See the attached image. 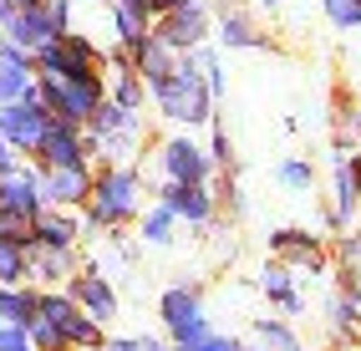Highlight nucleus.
Returning <instances> with one entry per match:
<instances>
[{
	"label": "nucleus",
	"instance_id": "nucleus-26",
	"mask_svg": "<svg viewBox=\"0 0 361 351\" xmlns=\"http://www.w3.org/2000/svg\"><path fill=\"white\" fill-rule=\"evenodd\" d=\"M356 326H361V295L346 285L341 295L331 300V331H336V336H351Z\"/></svg>",
	"mask_w": 361,
	"mask_h": 351
},
{
	"label": "nucleus",
	"instance_id": "nucleus-3",
	"mask_svg": "<svg viewBox=\"0 0 361 351\" xmlns=\"http://www.w3.org/2000/svg\"><path fill=\"white\" fill-rule=\"evenodd\" d=\"M107 97V82L102 77H61V72H36V102L61 117V123H87L97 102Z\"/></svg>",
	"mask_w": 361,
	"mask_h": 351
},
{
	"label": "nucleus",
	"instance_id": "nucleus-11",
	"mask_svg": "<svg viewBox=\"0 0 361 351\" xmlns=\"http://www.w3.org/2000/svg\"><path fill=\"white\" fill-rule=\"evenodd\" d=\"M87 133L77 123H61V117H51L46 123V137H41V148H36V163L41 168H71V163H87Z\"/></svg>",
	"mask_w": 361,
	"mask_h": 351
},
{
	"label": "nucleus",
	"instance_id": "nucleus-4",
	"mask_svg": "<svg viewBox=\"0 0 361 351\" xmlns=\"http://www.w3.org/2000/svg\"><path fill=\"white\" fill-rule=\"evenodd\" d=\"M82 133H87V153H102L107 163H117V158H128V153L137 148V137H142V117L102 97L97 112H92L87 123H82Z\"/></svg>",
	"mask_w": 361,
	"mask_h": 351
},
{
	"label": "nucleus",
	"instance_id": "nucleus-33",
	"mask_svg": "<svg viewBox=\"0 0 361 351\" xmlns=\"http://www.w3.org/2000/svg\"><path fill=\"white\" fill-rule=\"evenodd\" d=\"M326 6V20L336 31H356L361 26V0H321Z\"/></svg>",
	"mask_w": 361,
	"mask_h": 351
},
{
	"label": "nucleus",
	"instance_id": "nucleus-28",
	"mask_svg": "<svg viewBox=\"0 0 361 351\" xmlns=\"http://www.w3.org/2000/svg\"><path fill=\"white\" fill-rule=\"evenodd\" d=\"M255 341H259V346H270V351H300V336H295L285 321H270V316H259V321H255Z\"/></svg>",
	"mask_w": 361,
	"mask_h": 351
},
{
	"label": "nucleus",
	"instance_id": "nucleus-20",
	"mask_svg": "<svg viewBox=\"0 0 361 351\" xmlns=\"http://www.w3.org/2000/svg\"><path fill=\"white\" fill-rule=\"evenodd\" d=\"M361 204V153H336V204H331V224L341 229Z\"/></svg>",
	"mask_w": 361,
	"mask_h": 351
},
{
	"label": "nucleus",
	"instance_id": "nucleus-39",
	"mask_svg": "<svg viewBox=\"0 0 361 351\" xmlns=\"http://www.w3.org/2000/svg\"><path fill=\"white\" fill-rule=\"evenodd\" d=\"M16 163H20V158H16V148L6 143V137H0V173H6V168H16Z\"/></svg>",
	"mask_w": 361,
	"mask_h": 351
},
{
	"label": "nucleus",
	"instance_id": "nucleus-30",
	"mask_svg": "<svg viewBox=\"0 0 361 351\" xmlns=\"http://www.w3.org/2000/svg\"><path fill=\"white\" fill-rule=\"evenodd\" d=\"M0 234L16 240V245H36V219L20 214V209H6V204H0Z\"/></svg>",
	"mask_w": 361,
	"mask_h": 351
},
{
	"label": "nucleus",
	"instance_id": "nucleus-9",
	"mask_svg": "<svg viewBox=\"0 0 361 351\" xmlns=\"http://www.w3.org/2000/svg\"><path fill=\"white\" fill-rule=\"evenodd\" d=\"M214 31V20L204 11V0H188V6H173V11H163L153 20V36L163 46H173V51H194V46H204V36Z\"/></svg>",
	"mask_w": 361,
	"mask_h": 351
},
{
	"label": "nucleus",
	"instance_id": "nucleus-34",
	"mask_svg": "<svg viewBox=\"0 0 361 351\" xmlns=\"http://www.w3.org/2000/svg\"><path fill=\"white\" fill-rule=\"evenodd\" d=\"M0 351H36L31 336H26V326H6L0 321Z\"/></svg>",
	"mask_w": 361,
	"mask_h": 351
},
{
	"label": "nucleus",
	"instance_id": "nucleus-6",
	"mask_svg": "<svg viewBox=\"0 0 361 351\" xmlns=\"http://www.w3.org/2000/svg\"><path fill=\"white\" fill-rule=\"evenodd\" d=\"M158 316L168 326V336H173L178 351L188 346H199L209 336V316H204V295L194 285H173V290H163L158 295Z\"/></svg>",
	"mask_w": 361,
	"mask_h": 351
},
{
	"label": "nucleus",
	"instance_id": "nucleus-43",
	"mask_svg": "<svg viewBox=\"0 0 361 351\" xmlns=\"http://www.w3.org/2000/svg\"><path fill=\"white\" fill-rule=\"evenodd\" d=\"M6 20H11V0H0V26H6Z\"/></svg>",
	"mask_w": 361,
	"mask_h": 351
},
{
	"label": "nucleus",
	"instance_id": "nucleus-8",
	"mask_svg": "<svg viewBox=\"0 0 361 351\" xmlns=\"http://www.w3.org/2000/svg\"><path fill=\"white\" fill-rule=\"evenodd\" d=\"M46 123H51V112L36 102V87H31V97H20V102H0V137H6L16 153H36L41 137H46Z\"/></svg>",
	"mask_w": 361,
	"mask_h": 351
},
{
	"label": "nucleus",
	"instance_id": "nucleus-29",
	"mask_svg": "<svg viewBox=\"0 0 361 351\" xmlns=\"http://www.w3.org/2000/svg\"><path fill=\"white\" fill-rule=\"evenodd\" d=\"M214 31H219V41H224V46H264V36L255 31V20L234 16V11H224V20H219Z\"/></svg>",
	"mask_w": 361,
	"mask_h": 351
},
{
	"label": "nucleus",
	"instance_id": "nucleus-10",
	"mask_svg": "<svg viewBox=\"0 0 361 351\" xmlns=\"http://www.w3.org/2000/svg\"><path fill=\"white\" fill-rule=\"evenodd\" d=\"M158 163H163V183H209V173H214L209 148L188 143V137H168L158 148Z\"/></svg>",
	"mask_w": 361,
	"mask_h": 351
},
{
	"label": "nucleus",
	"instance_id": "nucleus-42",
	"mask_svg": "<svg viewBox=\"0 0 361 351\" xmlns=\"http://www.w3.org/2000/svg\"><path fill=\"white\" fill-rule=\"evenodd\" d=\"M31 6H41V0H11V11H31Z\"/></svg>",
	"mask_w": 361,
	"mask_h": 351
},
{
	"label": "nucleus",
	"instance_id": "nucleus-12",
	"mask_svg": "<svg viewBox=\"0 0 361 351\" xmlns=\"http://www.w3.org/2000/svg\"><path fill=\"white\" fill-rule=\"evenodd\" d=\"M92 194V168L71 163V168H41V199L46 209H82Z\"/></svg>",
	"mask_w": 361,
	"mask_h": 351
},
{
	"label": "nucleus",
	"instance_id": "nucleus-19",
	"mask_svg": "<svg viewBox=\"0 0 361 351\" xmlns=\"http://www.w3.org/2000/svg\"><path fill=\"white\" fill-rule=\"evenodd\" d=\"M123 51H128V66H133V72L148 82V87L163 82L168 72H173V61H178V51H173V46H163L153 31L142 36V41H133V46H123Z\"/></svg>",
	"mask_w": 361,
	"mask_h": 351
},
{
	"label": "nucleus",
	"instance_id": "nucleus-35",
	"mask_svg": "<svg viewBox=\"0 0 361 351\" xmlns=\"http://www.w3.org/2000/svg\"><path fill=\"white\" fill-rule=\"evenodd\" d=\"M209 158H214V163H224V168H229V158H234V153H229V133H224V128H214V143H209Z\"/></svg>",
	"mask_w": 361,
	"mask_h": 351
},
{
	"label": "nucleus",
	"instance_id": "nucleus-45",
	"mask_svg": "<svg viewBox=\"0 0 361 351\" xmlns=\"http://www.w3.org/2000/svg\"><path fill=\"white\" fill-rule=\"evenodd\" d=\"M0 41H6V36H0Z\"/></svg>",
	"mask_w": 361,
	"mask_h": 351
},
{
	"label": "nucleus",
	"instance_id": "nucleus-2",
	"mask_svg": "<svg viewBox=\"0 0 361 351\" xmlns=\"http://www.w3.org/2000/svg\"><path fill=\"white\" fill-rule=\"evenodd\" d=\"M148 97L158 102V112L168 123H183V128H199L214 117V92L204 87V72L194 66V56H178L173 72L148 87Z\"/></svg>",
	"mask_w": 361,
	"mask_h": 351
},
{
	"label": "nucleus",
	"instance_id": "nucleus-24",
	"mask_svg": "<svg viewBox=\"0 0 361 351\" xmlns=\"http://www.w3.org/2000/svg\"><path fill=\"white\" fill-rule=\"evenodd\" d=\"M31 280V245H16L0 234V285H26Z\"/></svg>",
	"mask_w": 361,
	"mask_h": 351
},
{
	"label": "nucleus",
	"instance_id": "nucleus-31",
	"mask_svg": "<svg viewBox=\"0 0 361 351\" xmlns=\"http://www.w3.org/2000/svg\"><path fill=\"white\" fill-rule=\"evenodd\" d=\"M275 178L285 183V189H295V194H310V183H316V168H310L305 158H285L280 168H275Z\"/></svg>",
	"mask_w": 361,
	"mask_h": 351
},
{
	"label": "nucleus",
	"instance_id": "nucleus-37",
	"mask_svg": "<svg viewBox=\"0 0 361 351\" xmlns=\"http://www.w3.org/2000/svg\"><path fill=\"white\" fill-rule=\"evenodd\" d=\"M188 351H239V341H229V336H214V331H209L199 346H188Z\"/></svg>",
	"mask_w": 361,
	"mask_h": 351
},
{
	"label": "nucleus",
	"instance_id": "nucleus-14",
	"mask_svg": "<svg viewBox=\"0 0 361 351\" xmlns=\"http://www.w3.org/2000/svg\"><path fill=\"white\" fill-rule=\"evenodd\" d=\"M0 36H6L11 46H20L26 56H36L46 41H56L61 31H56V20H51V11H46V0L41 6H31V11H11V20L0 26Z\"/></svg>",
	"mask_w": 361,
	"mask_h": 351
},
{
	"label": "nucleus",
	"instance_id": "nucleus-7",
	"mask_svg": "<svg viewBox=\"0 0 361 351\" xmlns=\"http://www.w3.org/2000/svg\"><path fill=\"white\" fill-rule=\"evenodd\" d=\"M36 72H61V77H102V51L77 31H61L56 41H46L31 56Z\"/></svg>",
	"mask_w": 361,
	"mask_h": 351
},
{
	"label": "nucleus",
	"instance_id": "nucleus-22",
	"mask_svg": "<svg viewBox=\"0 0 361 351\" xmlns=\"http://www.w3.org/2000/svg\"><path fill=\"white\" fill-rule=\"evenodd\" d=\"M77 275V250H51V245H31V280L41 285H61Z\"/></svg>",
	"mask_w": 361,
	"mask_h": 351
},
{
	"label": "nucleus",
	"instance_id": "nucleus-25",
	"mask_svg": "<svg viewBox=\"0 0 361 351\" xmlns=\"http://www.w3.org/2000/svg\"><path fill=\"white\" fill-rule=\"evenodd\" d=\"M31 316H36V290L0 285V321H6V326H26Z\"/></svg>",
	"mask_w": 361,
	"mask_h": 351
},
{
	"label": "nucleus",
	"instance_id": "nucleus-36",
	"mask_svg": "<svg viewBox=\"0 0 361 351\" xmlns=\"http://www.w3.org/2000/svg\"><path fill=\"white\" fill-rule=\"evenodd\" d=\"M46 11H51L56 31H71V0H46Z\"/></svg>",
	"mask_w": 361,
	"mask_h": 351
},
{
	"label": "nucleus",
	"instance_id": "nucleus-1",
	"mask_svg": "<svg viewBox=\"0 0 361 351\" xmlns=\"http://www.w3.org/2000/svg\"><path fill=\"white\" fill-rule=\"evenodd\" d=\"M82 209L92 229H123L142 214V178L123 163H107L102 173H92V194Z\"/></svg>",
	"mask_w": 361,
	"mask_h": 351
},
{
	"label": "nucleus",
	"instance_id": "nucleus-32",
	"mask_svg": "<svg viewBox=\"0 0 361 351\" xmlns=\"http://www.w3.org/2000/svg\"><path fill=\"white\" fill-rule=\"evenodd\" d=\"M173 224H178V219L158 204V209H148V214H142V240H148V245H168V240H173Z\"/></svg>",
	"mask_w": 361,
	"mask_h": 351
},
{
	"label": "nucleus",
	"instance_id": "nucleus-38",
	"mask_svg": "<svg viewBox=\"0 0 361 351\" xmlns=\"http://www.w3.org/2000/svg\"><path fill=\"white\" fill-rule=\"evenodd\" d=\"M97 351H137V336H102Z\"/></svg>",
	"mask_w": 361,
	"mask_h": 351
},
{
	"label": "nucleus",
	"instance_id": "nucleus-23",
	"mask_svg": "<svg viewBox=\"0 0 361 351\" xmlns=\"http://www.w3.org/2000/svg\"><path fill=\"white\" fill-rule=\"evenodd\" d=\"M259 290L270 295L285 316H300V311H305V300H300V290H295V275L285 270V265H270V270H264V275H259Z\"/></svg>",
	"mask_w": 361,
	"mask_h": 351
},
{
	"label": "nucleus",
	"instance_id": "nucleus-13",
	"mask_svg": "<svg viewBox=\"0 0 361 351\" xmlns=\"http://www.w3.org/2000/svg\"><path fill=\"white\" fill-rule=\"evenodd\" d=\"M66 295L77 300V306L97 321V326H107L117 316V290H112V280L102 270H77V275L66 280Z\"/></svg>",
	"mask_w": 361,
	"mask_h": 351
},
{
	"label": "nucleus",
	"instance_id": "nucleus-21",
	"mask_svg": "<svg viewBox=\"0 0 361 351\" xmlns=\"http://www.w3.org/2000/svg\"><path fill=\"white\" fill-rule=\"evenodd\" d=\"M77 214L71 209H41L36 214V245H51V250H77Z\"/></svg>",
	"mask_w": 361,
	"mask_h": 351
},
{
	"label": "nucleus",
	"instance_id": "nucleus-40",
	"mask_svg": "<svg viewBox=\"0 0 361 351\" xmlns=\"http://www.w3.org/2000/svg\"><path fill=\"white\" fill-rule=\"evenodd\" d=\"M137 351H168V346H158L153 336H137Z\"/></svg>",
	"mask_w": 361,
	"mask_h": 351
},
{
	"label": "nucleus",
	"instance_id": "nucleus-18",
	"mask_svg": "<svg viewBox=\"0 0 361 351\" xmlns=\"http://www.w3.org/2000/svg\"><path fill=\"white\" fill-rule=\"evenodd\" d=\"M31 87H36V61L20 51V46L0 41V102L31 97Z\"/></svg>",
	"mask_w": 361,
	"mask_h": 351
},
{
	"label": "nucleus",
	"instance_id": "nucleus-27",
	"mask_svg": "<svg viewBox=\"0 0 361 351\" xmlns=\"http://www.w3.org/2000/svg\"><path fill=\"white\" fill-rule=\"evenodd\" d=\"M107 102L128 107V112H137L142 102H148V82H142L137 72H117V82H112V92H107Z\"/></svg>",
	"mask_w": 361,
	"mask_h": 351
},
{
	"label": "nucleus",
	"instance_id": "nucleus-16",
	"mask_svg": "<svg viewBox=\"0 0 361 351\" xmlns=\"http://www.w3.org/2000/svg\"><path fill=\"white\" fill-rule=\"evenodd\" d=\"M158 204H163L173 219H188L194 229H204V224L214 219V194H209V183H163V189H158Z\"/></svg>",
	"mask_w": 361,
	"mask_h": 351
},
{
	"label": "nucleus",
	"instance_id": "nucleus-5",
	"mask_svg": "<svg viewBox=\"0 0 361 351\" xmlns=\"http://www.w3.org/2000/svg\"><path fill=\"white\" fill-rule=\"evenodd\" d=\"M36 316H46V321L61 331L66 351H97V346H102V326L92 321L66 290H41V295H36Z\"/></svg>",
	"mask_w": 361,
	"mask_h": 351
},
{
	"label": "nucleus",
	"instance_id": "nucleus-17",
	"mask_svg": "<svg viewBox=\"0 0 361 351\" xmlns=\"http://www.w3.org/2000/svg\"><path fill=\"white\" fill-rule=\"evenodd\" d=\"M0 204L6 209H20V214H41L46 199H41V168H26V163H16V168L0 173Z\"/></svg>",
	"mask_w": 361,
	"mask_h": 351
},
{
	"label": "nucleus",
	"instance_id": "nucleus-44",
	"mask_svg": "<svg viewBox=\"0 0 361 351\" xmlns=\"http://www.w3.org/2000/svg\"><path fill=\"white\" fill-rule=\"evenodd\" d=\"M239 351H270V346H259V341H250V346H239Z\"/></svg>",
	"mask_w": 361,
	"mask_h": 351
},
{
	"label": "nucleus",
	"instance_id": "nucleus-41",
	"mask_svg": "<svg viewBox=\"0 0 361 351\" xmlns=\"http://www.w3.org/2000/svg\"><path fill=\"white\" fill-rule=\"evenodd\" d=\"M255 6H259V11H280V6H285V0H255Z\"/></svg>",
	"mask_w": 361,
	"mask_h": 351
},
{
	"label": "nucleus",
	"instance_id": "nucleus-15",
	"mask_svg": "<svg viewBox=\"0 0 361 351\" xmlns=\"http://www.w3.org/2000/svg\"><path fill=\"white\" fill-rule=\"evenodd\" d=\"M270 254L285 270H316V275L326 270V245L316 240V234H305V229H280L270 240Z\"/></svg>",
	"mask_w": 361,
	"mask_h": 351
}]
</instances>
